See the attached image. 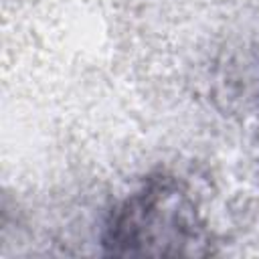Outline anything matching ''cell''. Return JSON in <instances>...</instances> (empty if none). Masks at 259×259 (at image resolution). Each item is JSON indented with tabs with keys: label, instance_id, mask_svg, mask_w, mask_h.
<instances>
[{
	"label": "cell",
	"instance_id": "1",
	"mask_svg": "<svg viewBox=\"0 0 259 259\" xmlns=\"http://www.w3.org/2000/svg\"><path fill=\"white\" fill-rule=\"evenodd\" d=\"M99 243L119 257L212 253L210 227L190 184L168 170L146 174L107 210Z\"/></svg>",
	"mask_w": 259,
	"mask_h": 259
}]
</instances>
